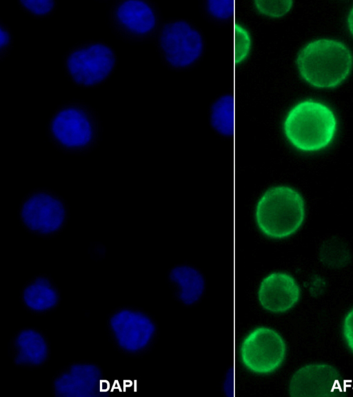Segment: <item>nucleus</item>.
<instances>
[{"instance_id": "f257e3e1", "label": "nucleus", "mask_w": 353, "mask_h": 397, "mask_svg": "<svg viewBox=\"0 0 353 397\" xmlns=\"http://www.w3.org/2000/svg\"><path fill=\"white\" fill-rule=\"evenodd\" d=\"M301 79L319 90H331L342 85L353 70V53L344 42L321 37L306 43L295 59Z\"/></svg>"}, {"instance_id": "f03ea898", "label": "nucleus", "mask_w": 353, "mask_h": 397, "mask_svg": "<svg viewBox=\"0 0 353 397\" xmlns=\"http://www.w3.org/2000/svg\"><path fill=\"white\" fill-rule=\"evenodd\" d=\"M338 127L333 109L314 99H305L294 104L282 122L286 141L303 153H315L327 148L336 136Z\"/></svg>"}, {"instance_id": "7ed1b4c3", "label": "nucleus", "mask_w": 353, "mask_h": 397, "mask_svg": "<svg viewBox=\"0 0 353 397\" xmlns=\"http://www.w3.org/2000/svg\"><path fill=\"white\" fill-rule=\"evenodd\" d=\"M306 204L302 194L285 184L272 186L260 195L254 210L259 231L267 238L282 240L295 235L304 224Z\"/></svg>"}, {"instance_id": "20e7f679", "label": "nucleus", "mask_w": 353, "mask_h": 397, "mask_svg": "<svg viewBox=\"0 0 353 397\" xmlns=\"http://www.w3.org/2000/svg\"><path fill=\"white\" fill-rule=\"evenodd\" d=\"M102 128L96 111L81 101L59 105L50 118L47 133L55 148L66 154L83 155L98 146Z\"/></svg>"}, {"instance_id": "39448f33", "label": "nucleus", "mask_w": 353, "mask_h": 397, "mask_svg": "<svg viewBox=\"0 0 353 397\" xmlns=\"http://www.w3.org/2000/svg\"><path fill=\"white\" fill-rule=\"evenodd\" d=\"M117 65L114 48L103 41L76 44L63 57L67 77L76 86L84 88H96L104 84Z\"/></svg>"}, {"instance_id": "423d86ee", "label": "nucleus", "mask_w": 353, "mask_h": 397, "mask_svg": "<svg viewBox=\"0 0 353 397\" xmlns=\"http://www.w3.org/2000/svg\"><path fill=\"white\" fill-rule=\"evenodd\" d=\"M239 358L250 374L268 376L278 371L288 356V344L276 329L265 325L250 329L239 346Z\"/></svg>"}, {"instance_id": "0eeeda50", "label": "nucleus", "mask_w": 353, "mask_h": 397, "mask_svg": "<svg viewBox=\"0 0 353 397\" xmlns=\"http://www.w3.org/2000/svg\"><path fill=\"white\" fill-rule=\"evenodd\" d=\"M159 53L169 68L185 70L202 57L205 41L194 23L184 19H173L161 23L156 37Z\"/></svg>"}, {"instance_id": "6e6552de", "label": "nucleus", "mask_w": 353, "mask_h": 397, "mask_svg": "<svg viewBox=\"0 0 353 397\" xmlns=\"http://www.w3.org/2000/svg\"><path fill=\"white\" fill-rule=\"evenodd\" d=\"M69 208L62 197L46 188H36L23 198L20 222L29 233L52 238L62 232L69 219Z\"/></svg>"}, {"instance_id": "1a4fd4ad", "label": "nucleus", "mask_w": 353, "mask_h": 397, "mask_svg": "<svg viewBox=\"0 0 353 397\" xmlns=\"http://www.w3.org/2000/svg\"><path fill=\"white\" fill-rule=\"evenodd\" d=\"M108 327L117 349L130 356L145 353L157 336V325L153 318L134 307L114 311L108 318Z\"/></svg>"}, {"instance_id": "9d476101", "label": "nucleus", "mask_w": 353, "mask_h": 397, "mask_svg": "<svg viewBox=\"0 0 353 397\" xmlns=\"http://www.w3.org/2000/svg\"><path fill=\"white\" fill-rule=\"evenodd\" d=\"M110 27L123 40L154 39L161 25L160 12L151 1H114L109 11Z\"/></svg>"}, {"instance_id": "9b49d317", "label": "nucleus", "mask_w": 353, "mask_h": 397, "mask_svg": "<svg viewBox=\"0 0 353 397\" xmlns=\"http://www.w3.org/2000/svg\"><path fill=\"white\" fill-rule=\"evenodd\" d=\"M301 298V289L297 280L283 271H274L265 275L256 290V298L261 309L273 315L290 311Z\"/></svg>"}, {"instance_id": "f8f14e48", "label": "nucleus", "mask_w": 353, "mask_h": 397, "mask_svg": "<svg viewBox=\"0 0 353 397\" xmlns=\"http://www.w3.org/2000/svg\"><path fill=\"white\" fill-rule=\"evenodd\" d=\"M340 376L339 371L332 364L310 362L292 373L288 392L292 397H336L338 394L333 389L341 380Z\"/></svg>"}, {"instance_id": "ddd939ff", "label": "nucleus", "mask_w": 353, "mask_h": 397, "mask_svg": "<svg viewBox=\"0 0 353 397\" xmlns=\"http://www.w3.org/2000/svg\"><path fill=\"white\" fill-rule=\"evenodd\" d=\"M103 373L99 367L88 362L72 363L63 369L53 381V391L57 397L106 396L101 391Z\"/></svg>"}, {"instance_id": "4468645a", "label": "nucleus", "mask_w": 353, "mask_h": 397, "mask_svg": "<svg viewBox=\"0 0 353 397\" xmlns=\"http://www.w3.org/2000/svg\"><path fill=\"white\" fill-rule=\"evenodd\" d=\"M12 355L16 365L39 367L49 357L50 350L47 338L36 329L19 330L11 340Z\"/></svg>"}, {"instance_id": "2eb2a0df", "label": "nucleus", "mask_w": 353, "mask_h": 397, "mask_svg": "<svg viewBox=\"0 0 353 397\" xmlns=\"http://www.w3.org/2000/svg\"><path fill=\"white\" fill-rule=\"evenodd\" d=\"M169 280L174 287L177 300L186 307L198 304L206 291L204 275L190 265L179 264L173 267L170 271Z\"/></svg>"}, {"instance_id": "dca6fc26", "label": "nucleus", "mask_w": 353, "mask_h": 397, "mask_svg": "<svg viewBox=\"0 0 353 397\" xmlns=\"http://www.w3.org/2000/svg\"><path fill=\"white\" fill-rule=\"evenodd\" d=\"M21 300L29 311L43 313L59 304V291L50 277L39 275L26 284L21 292Z\"/></svg>"}, {"instance_id": "f3484780", "label": "nucleus", "mask_w": 353, "mask_h": 397, "mask_svg": "<svg viewBox=\"0 0 353 397\" xmlns=\"http://www.w3.org/2000/svg\"><path fill=\"white\" fill-rule=\"evenodd\" d=\"M232 97L228 93L221 94L211 104L209 108V122L219 134L228 137L234 125V106Z\"/></svg>"}, {"instance_id": "a211bd4d", "label": "nucleus", "mask_w": 353, "mask_h": 397, "mask_svg": "<svg viewBox=\"0 0 353 397\" xmlns=\"http://www.w3.org/2000/svg\"><path fill=\"white\" fill-rule=\"evenodd\" d=\"M253 39L249 29L243 24L234 28V59L240 64L246 61L250 56Z\"/></svg>"}, {"instance_id": "6ab92c4d", "label": "nucleus", "mask_w": 353, "mask_h": 397, "mask_svg": "<svg viewBox=\"0 0 353 397\" xmlns=\"http://www.w3.org/2000/svg\"><path fill=\"white\" fill-rule=\"evenodd\" d=\"M253 6L261 15L270 19H281L290 12L293 1H254Z\"/></svg>"}, {"instance_id": "aec40b11", "label": "nucleus", "mask_w": 353, "mask_h": 397, "mask_svg": "<svg viewBox=\"0 0 353 397\" xmlns=\"http://www.w3.org/2000/svg\"><path fill=\"white\" fill-rule=\"evenodd\" d=\"M204 11L212 21L228 23L234 14V7L229 0H209L203 5Z\"/></svg>"}, {"instance_id": "412c9836", "label": "nucleus", "mask_w": 353, "mask_h": 397, "mask_svg": "<svg viewBox=\"0 0 353 397\" xmlns=\"http://www.w3.org/2000/svg\"><path fill=\"white\" fill-rule=\"evenodd\" d=\"M21 10L34 18H48L55 12L57 2L50 0H31L17 1Z\"/></svg>"}, {"instance_id": "4be33fe9", "label": "nucleus", "mask_w": 353, "mask_h": 397, "mask_svg": "<svg viewBox=\"0 0 353 397\" xmlns=\"http://www.w3.org/2000/svg\"><path fill=\"white\" fill-rule=\"evenodd\" d=\"M341 333L345 346L353 354V307L345 313L342 319Z\"/></svg>"}, {"instance_id": "5701e85b", "label": "nucleus", "mask_w": 353, "mask_h": 397, "mask_svg": "<svg viewBox=\"0 0 353 397\" xmlns=\"http://www.w3.org/2000/svg\"><path fill=\"white\" fill-rule=\"evenodd\" d=\"M0 59L7 57L13 46V37L10 28L0 21Z\"/></svg>"}, {"instance_id": "b1692460", "label": "nucleus", "mask_w": 353, "mask_h": 397, "mask_svg": "<svg viewBox=\"0 0 353 397\" xmlns=\"http://www.w3.org/2000/svg\"><path fill=\"white\" fill-rule=\"evenodd\" d=\"M346 26L350 35L353 38V4L349 9L347 14Z\"/></svg>"}]
</instances>
